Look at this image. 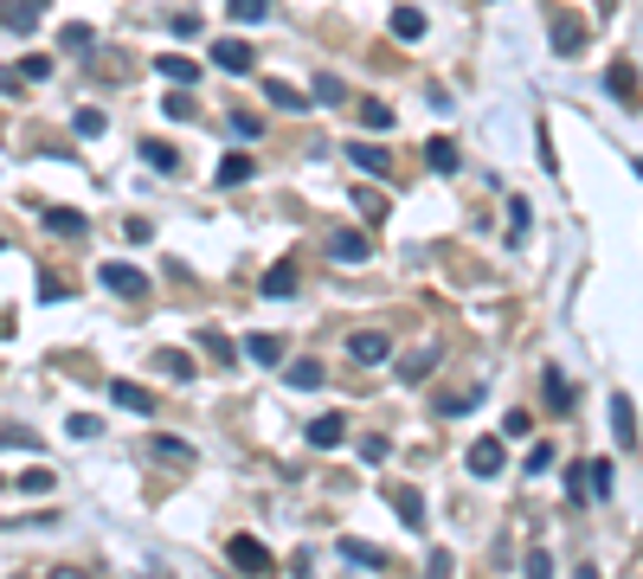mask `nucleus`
Here are the masks:
<instances>
[{"mask_svg":"<svg viewBox=\"0 0 643 579\" xmlns=\"http://www.w3.org/2000/svg\"><path fill=\"white\" fill-rule=\"evenodd\" d=\"M251 58H258V52H251L245 39H219V45H213V65H219V72H251Z\"/></svg>","mask_w":643,"mask_h":579,"instance_id":"8","label":"nucleus"},{"mask_svg":"<svg viewBox=\"0 0 643 579\" xmlns=\"http://www.w3.org/2000/svg\"><path fill=\"white\" fill-rule=\"evenodd\" d=\"M567 496L572 502H599V496H592V463H572V470H567Z\"/></svg>","mask_w":643,"mask_h":579,"instance_id":"18","label":"nucleus"},{"mask_svg":"<svg viewBox=\"0 0 643 579\" xmlns=\"http://www.w3.org/2000/svg\"><path fill=\"white\" fill-rule=\"evenodd\" d=\"M154 72L174 77V84H193V77H200V65H193V58H181V52H161V58H154Z\"/></svg>","mask_w":643,"mask_h":579,"instance_id":"14","label":"nucleus"},{"mask_svg":"<svg viewBox=\"0 0 643 579\" xmlns=\"http://www.w3.org/2000/svg\"><path fill=\"white\" fill-rule=\"evenodd\" d=\"M502 431H508V438H528V431H534V419H528V412H522V406H515V412L502 419Z\"/></svg>","mask_w":643,"mask_h":579,"instance_id":"34","label":"nucleus"},{"mask_svg":"<svg viewBox=\"0 0 643 579\" xmlns=\"http://www.w3.org/2000/svg\"><path fill=\"white\" fill-rule=\"evenodd\" d=\"M386 451H393L386 438H361V463H386Z\"/></svg>","mask_w":643,"mask_h":579,"instance_id":"36","label":"nucleus"},{"mask_svg":"<svg viewBox=\"0 0 643 579\" xmlns=\"http://www.w3.org/2000/svg\"><path fill=\"white\" fill-rule=\"evenodd\" d=\"M226 560L238 567V573H251V579H265L270 567H277V560L265 554V540H258V535H232V540H226Z\"/></svg>","mask_w":643,"mask_h":579,"instance_id":"1","label":"nucleus"},{"mask_svg":"<svg viewBox=\"0 0 643 579\" xmlns=\"http://www.w3.org/2000/svg\"><path fill=\"white\" fill-rule=\"evenodd\" d=\"M606 90H611V97H618V104H624V110H637V104H643V90H637V72H631V65H611V72H606Z\"/></svg>","mask_w":643,"mask_h":579,"instance_id":"5","label":"nucleus"},{"mask_svg":"<svg viewBox=\"0 0 643 579\" xmlns=\"http://www.w3.org/2000/svg\"><path fill=\"white\" fill-rule=\"evenodd\" d=\"M347 161H354V168H367V174H386V168H393L386 149H374V142H347Z\"/></svg>","mask_w":643,"mask_h":579,"instance_id":"15","label":"nucleus"},{"mask_svg":"<svg viewBox=\"0 0 643 579\" xmlns=\"http://www.w3.org/2000/svg\"><path fill=\"white\" fill-rule=\"evenodd\" d=\"M58 45H65V52H90V26H65Z\"/></svg>","mask_w":643,"mask_h":579,"instance_id":"33","label":"nucleus"},{"mask_svg":"<svg viewBox=\"0 0 643 579\" xmlns=\"http://www.w3.org/2000/svg\"><path fill=\"white\" fill-rule=\"evenodd\" d=\"M33 13H39L33 0H26V7H20V0H7V26H33Z\"/></svg>","mask_w":643,"mask_h":579,"instance_id":"35","label":"nucleus"},{"mask_svg":"<svg viewBox=\"0 0 643 579\" xmlns=\"http://www.w3.org/2000/svg\"><path fill=\"white\" fill-rule=\"evenodd\" d=\"M540 470H554V451H547V444H534L528 451V476H540Z\"/></svg>","mask_w":643,"mask_h":579,"instance_id":"42","label":"nucleus"},{"mask_svg":"<svg viewBox=\"0 0 643 579\" xmlns=\"http://www.w3.org/2000/svg\"><path fill=\"white\" fill-rule=\"evenodd\" d=\"M45 72H52V58H26V65H13V90H20L26 77H45Z\"/></svg>","mask_w":643,"mask_h":579,"instance_id":"32","label":"nucleus"},{"mask_svg":"<svg viewBox=\"0 0 643 579\" xmlns=\"http://www.w3.org/2000/svg\"><path fill=\"white\" fill-rule=\"evenodd\" d=\"M528 579H554V554H547V547L528 554Z\"/></svg>","mask_w":643,"mask_h":579,"instance_id":"37","label":"nucleus"},{"mask_svg":"<svg viewBox=\"0 0 643 579\" xmlns=\"http://www.w3.org/2000/svg\"><path fill=\"white\" fill-rule=\"evenodd\" d=\"M232 20H245V26L251 20H270V0H232Z\"/></svg>","mask_w":643,"mask_h":579,"instance_id":"29","label":"nucleus"},{"mask_svg":"<svg viewBox=\"0 0 643 579\" xmlns=\"http://www.w3.org/2000/svg\"><path fill=\"white\" fill-rule=\"evenodd\" d=\"M97 277H104V290H116V297H142V290H149V277L136 265H104Z\"/></svg>","mask_w":643,"mask_h":579,"instance_id":"3","label":"nucleus"},{"mask_svg":"<svg viewBox=\"0 0 643 579\" xmlns=\"http://www.w3.org/2000/svg\"><path fill=\"white\" fill-rule=\"evenodd\" d=\"M142 161H149V168H161V174H168V168H181V154L168 149V142H142Z\"/></svg>","mask_w":643,"mask_h":579,"instance_id":"22","label":"nucleus"},{"mask_svg":"<svg viewBox=\"0 0 643 579\" xmlns=\"http://www.w3.org/2000/svg\"><path fill=\"white\" fill-rule=\"evenodd\" d=\"M290 386H322V361H290V374H283Z\"/></svg>","mask_w":643,"mask_h":579,"instance_id":"23","label":"nucleus"},{"mask_svg":"<svg viewBox=\"0 0 643 579\" xmlns=\"http://www.w3.org/2000/svg\"><path fill=\"white\" fill-rule=\"evenodd\" d=\"M245 354H251L258 367H277V361H283V342H277V335H251V342H245Z\"/></svg>","mask_w":643,"mask_h":579,"instance_id":"17","label":"nucleus"},{"mask_svg":"<svg viewBox=\"0 0 643 579\" xmlns=\"http://www.w3.org/2000/svg\"><path fill=\"white\" fill-rule=\"evenodd\" d=\"M154 367H161V374H174V380H187V374H193V361H187V354H174V347H168V354H154Z\"/></svg>","mask_w":643,"mask_h":579,"instance_id":"27","label":"nucleus"},{"mask_svg":"<svg viewBox=\"0 0 643 579\" xmlns=\"http://www.w3.org/2000/svg\"><path fill=\"white\" fill-rule=\"evenodd\" d=\"M77 136H104V110H77Z\"/></svg>","mask_w":643,"mask_h":579,"instance_id":"40","label":"nucleus"},{"mask_svg":"<svg viewBox=\"0 0 643 579\" xmlns=\"http://www.w3.org/2000/svg\"><path fill=\"white\" fill-rule=\"evenodd\" d=\"M554 52H560V58L579 52V20H554Z\"/></svg>","mask_w":643,"mask_h":579,"instance_id":"20","label":"nucleus"},{"mask_svg":"<svg viewBox=\"0 0 643 579\" xmlns=\"http://www.w3.org/2000/svg\"><path fill=\"white\" fill-rule=\"evenodd\" d=\"M393 39H399V45H418V39H425V13H418V7H399V13H393Z\"/></svg>","mask_w":643,"mask_h":579,"instance_id":"13","label":"nucleus"},{"mask_svg":"<svg viewBox=\"0 0 643 579\" xmlns=\"http://www.w3.org/2000/svg\"><path fill=\"white\" fill-rule=\"evenodd\" d=\"M45 226L65 232V238H84V232H90V219H84V213H72V206H45Z\"/></svg>","mask_w":643,"mask_h":579,"instance_id":"11","label":"nucleus"},{"mask_svg":"<svg viewBox=\"0 0 643 579\" xmlns=\"http://www.w3.org/2000/svg\"><path fill=\"white\" fill-rule=\"evenodd\" d=\"M270 90V104H283V110H309L315 97H303V90H290V84H265Z\"/></svg>","mask_w":643,"mask_h":579,"instance_id":"24","label":"nucleus"},{"mask_svg":"<svg viewBox=\"0 0 643 579\" xmlns=\"http://www.w3.org/2000/svg\"><path fill=\"white\" fill-rule=\"evenodd\" d=\"M97 431H104V425L90 419V412H72V438H97Z\"/></svg>","mask_w":643,"mask_h":579,"instance_id":"41","label":"nucleus"},{"mask_svg":"<svg viewBox=\"0 0 643 579\" xmlns=\"http://www.w3.org/2000/svg\"><path fill=\"white\" fill-rule=\"evenodd\" d=\"M611 431H618V444H624V451L637 444V412H631V393H611Z\"/></svg>","mask_w":643,"mask_h":579,"instance_id":"7","label":"nucleus"},{"mask_svg":"<svg viewBox=\"0 0 643 579\" xmlns=\"http://www.w3.org/2000/svg\"><path fill=\"white\" fill-rule=\"evenodd\" d=\"M425 154H431V168H444V174L457 168V142H444V136H431V149Z\"/></svg>","mask_w":643,"mask_h":579,"instance_id":"28","label":"nucleus"},{"mask_svg":"<svg viewBox=\"0 0 643 579\" xmlns=\"http://www.w3.org/2000/svg\"><path fill=\"white\" fill-rule=\"evenodd\" d=\"M547 399H554V406H572V393H567V374H560V367H547Z\"/></svg>","mask_w":643,"mask_h":579,"instance_id":"31","label":"nucleus"},{"mask_svg":"<svg viewBox=\"0 0 643 579\" xmlns=\"http://www.w3.org/2000/svg\"><path fill=\"white\" fill-rule=\"evenodd\" d=\"M347 354H354V361H361V367H379V361H386V354H393V342H386V335H379V329H361V335H354V342H347Z\"/></svg>","mask_w":643,"mask_h":579,"instance_id":"4","label":"nucleus"},{"mask_svg":"<svg viewBox=\"0 0 643 579\" xmlns=\"http://www.w3.org/2000/svg\"><path fill=\"white\" fill-rule=\"evenodd\" d=\"M431 367H438V347H418V354H406V361H399V380H425Z\"/></svg>","mask_w":643,"mask_h":579,"instance_id":"16","label":"nucleus"},{"mask_svg":"<svg viewBox=\"0 0 643 579\" xmlns=\"http://www.w3.org/2000/svg\"><path fill=\"white\" fill-rule=\"evenodd\" d=\"M470 476H495V470H502V463H508V451H502V438H476V444H470Z\"/></svg>","mask_w":643,"mask_h":579,"instance_id":"2","label":"nucleus"},{"mask_svg":"<svg viewBox=\"0 0 643 579\" xmlns=\"http://www.w3.org/2000/svg\"><path fill=\"white\" fill-rule=\"evenodd\" d=\"M386 496H393V508H399V522H406V528H425V502H418V490L399 483V490H386Z\"/></svg>","mask_w":643,"mask_h":579,"instance_id":"12","label":"nucleus"},{"mask_svg":"<svg viewBox=\"0 0 643 579\" xmlns=\"http://www.w3.org/2000/svg\"><path fill=\"white\" fill-rule=\"evenodd\" d=\"M361 122H367V129H393V110H386L379 97H367V104H361Z\"/></svg>","mask_w":643,"mask_h":579,"instance_id":"30","label":"nucleus"},{"mask_svg":"<svg viewBox=\"0 0 643 579\" xmlns=\"http://www.w3.org/2000/svg\"><path fill=\"white\" fill-rule=\"evenodd\" d=\"M45 579H90V573H77V567H52Z\"/></svg>","mask_w":643,"mask_h":579,"instance_id":"44","label":"nucleus"},{"mask_svg":"<svg viewBox=\"0 0 643 579\" xmlns=\"http://www.w3.org/2000/svg\"><path fill=\"white\" fill-rule=\"evenodd\" d=\"M110 406L136 412V419H149V412H154V393H142V386H129V380H110Z\"/></svg>","mask_w":643,"mask_h":579,"instance_id":"6","label":"nucleus"},{"mask_svg":"<svg viewBox=\"0 0 643 579\" xmlns=\"http://www.w3.org/2000/svg\"><path fill=\"white\" fill-rule=\"evenodd\" d=\"M238 181H251V154H226L219 161V187H238Z\"/></svg>","mask_w":643,"mask_h":579,"instance_id":"19","label":"nucleus"},{"mask_svg":"<svg viewBox=\"0 0 643 579\" xmlns=\"http://www.w3.org/2000/svg\"><path fill=\"white\" fill-rule=\"evenodd\" d=\"M329 251H335L341 265H367V251H374V245H367L361 232H335V238H329Z\"/></svg>","mask_w":643,"mask_h":579,"instance_id":"10","label":"nucleus"},{"mask_svg":"<svg viewBox=\"0 0 643 579\" xmlns=\"http://www.w3.org/2000/svg\"><path fill=\"white\" fill-rule=\"evenodd\" d=\"M161 110H168V116H181V122H187V116H193V104H187V97H181V90H174V97H161Z\"/></svg>","mask_w":643,"mask_h":579,"instance_id":"43","label":"nucleus"},{"mask_svg":"<svg viewBox=\"0 0 643 579\" xmlns=\"http://www.w3.org/2000/svg\"><path fill=\"white\" fill-rule=\"evenodd\" d=\"M309 97H315V104H341V84H335V77H315V90H309Z\"/></svg>","mask_w":643,"mask_h":579,"instance_id":"38","label":"nucleus"},{"mask_svg":"<svg viewBox=\"0 0 643 579\" xmlns=\"http://www.w3.org/2000/svg\"><path fill=\"white\" fill-rule=\"evenodd\" d=\"M290 290H297V270H290V265L265 270V297H290Z\"/></svg>","mask_w":643,"mask_h":579,"instance_id":"21","label":"nucleus"},{"mask_svg":"<svg viewBox=\"0 0 643 579\" xmlns=\"http://www.w3.org/2000/svg\"><path fill=\"white\" fill-rule=\"evenodd\" d=\"M154 458L161 463H193V451L181 444V438H154Z\"/></svg>","mask_w":643,"mask_h":579,"instance_id":"26","label":"nucleus"},{"mask_svg":"<svg viewBox=\"0 0 643 579\" xmlns=\"http://www.w3.org/2000/svg\"><path fill=\"white\" fill-rule=\"evenodd\" d=\"M341 554H347L354 567H386V560H379V547H367V540H341Z\"/></svg>","mask_w":643,"mask_h":579,"instance_id":"25","label":"nucleus"},{"mask_svg":"<svg viewBox=\"0 0 643 579\" xmlns=\"http://www.w3.org/2000/svg\"><path fill=\"white\" fill-rule=\"evenodd\" d=\"M341 438H347L341 412H322V419H309V444H315V451H335Z\"/></svg>","mask_w":643,"mask_h":579,"instance_id":"9","label":"nucleus"},{"mask_svg":"<svg viewBox=\"0 0 643 579\" xmlns=\"http://www.w3.org/2000/svg\"><path fill=\"white\" fill-rule=\"evenodd\" d=\"M508 232H515V238L528 232V200H508Z\"/></svg>","mask_w":643,"mask_h":579,"instance_id":"39","label":"nucleus"}]
</instances>
